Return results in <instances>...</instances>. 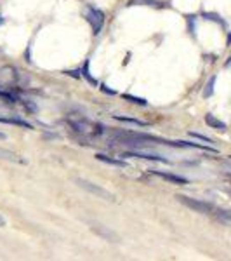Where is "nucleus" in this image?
Listing matches in <instances>:
<instances>
[{
    "label": "nucleus",
    "mask_w": 231,
    "mask_h": 261,
    "mask_svg": "<svg viewBox=\"0 0 231 261\" xmlns=\"http://www.w3.org/2000/svg\"><path fill=\"white\" fill-rule=\"evenodd\" d=\"M0 159H6V161H9V162L24 164L23 159H19L16 153H12V151H9V150H4V148H0Z\"/></svg>",
    "instance_id": "12"
},
{
    "label": "nucleus",
    "mask_w": 231,
    "mask_h": 261,
    "mask_svg": "<svg viewBox=\"0 0 231 261\" xmlns=\"http://www.w3.org/2000/svg\"><path fill=\"white\" fill-rule=\"evenodd\" d=\"M4 226H6V218L0 214V228H4Z\"/></svg>",
    "instance_id": "20"
},
{
    "label": "nucleus",
    "mask_w": 231,
    "mask_h": 261,
    "mask_svg": "<svg viewBox=\"0 0 231 261\" xmlns=\"http://www.w3.org/2000/svg\"><path fill=\"white\" fill-rule=\"evenodd\" d=\"M124 157H132V159H142V161H153V162H160V164H170L169 159L160 157V155H153V153H145V151H134V153H122Z\"/></svg>",
    "instance_id": "5"
},
{
    "label": "nucleus",
    "mask_w": 231,
    "mask_h": 261,
    "mask_svg": "<svg viewBox=\"0 0 231 261\" xmlns=\"http://www.w3.org/2000/svg\"><path fill=\"white\" fill-rule=\"evenodd\" d=\"M96 159L104 164H110V166H115V167H127V162L125 161H119V159H111L108 157V155H103V153H98L96 155Z\"/></svg>",
    "instance_id": "9"
},
{
    "label": "nucleus",
    "mask_w": 231,
    "mask_h": 261,
    "mask_svg": "<svg viewBox=\"0 0 231 261\" xmlns=\"http://www.w3.org/2000/svg\"><path fill=\"white\" fill-rule=\"evenodd\" d=\"M92 231H94V233H98L99 237L106 239V241L119 242V235H117L115 231H111V230L104 228V226H101V225H94V226H92Z\"/></svg>",
    "instance_id": "8"
},
{
    "label": "nucleus",
    "mask_w": 231,
    "mask_h": 261,
    "mask_svg": "<svg viewBox=\"0 0 231 261\" xmlns=\"http://www.w3.org/2000/svg\"><path fill=\"white\" fill-rule=\"evenodd\" d=\"M85 18H87V21H89L92 32L99 33L101 28H103V24H104V14H103V11H99V9H96V7H91L89 6L85 9Z\"/></svg>",
    "instance_id": "4"
},
{
    "label": "nucleus",
    "mask_w": 231,
    "mask_h": 261,
    "mask_svg": "<svg viewBox=\"0 0 231 261\" xmlns=\"http://www.w3.org/2000/svg\"><path fill=\"white\" fill-rule=\"evenodd\" d=\"M16 82V70L12 66H2L0 68V84L2 86H12Z\"/></svg>",
    "instance_id": "6"
},
{
    "label": "nucleus",
    "mask_w": 231,
    "mask_h": 261,
    "mask_svg": "<svg viewBox=\"0 0 231 261\" xmlns=\"http://www.w3.org/2000/svg\"><path fill=\"white\" fill-rule=\"evenodd\" d=\"M68 124L73 127L77 133H80L82 136H87V138H94V136H99V134H103V125L101 124H96V122L92 120H87V119H70Z\"/></svg>",
    "instance_id": "1"
},
{
    "label": "nucleus",
    "mask_w": 231,
    "mask_h": 261,
    "mask_svg": "<svg viewBox=\"0 0 231 261\" xmlns=\"http://www.w3.org/2000/svg\"><path fill=\"white\" fill-rule=\"evenodd\" d=\"M82 75H83V77H85L87 81H89V82L92 84V86H98V81H96V79H92V77H91V71H89V61H85V65H83Z\"/></svg>",
    "instance_id": "15"
},
{
    "label": "nucleus",
    "mask_w": 231,
    "mask_h": 261,
    "mask_svg": "<svg viewBox=\"0 0 231 261\" xmlns=\"http://www.w3.org/2000/svg\"><path fill=\"white\" fill-rule=\"evenodd\" d=\"M151 174L158 176V178H162L165 181H170V183H176V185H186L188 183L186 178L178 176V174H169V172H162V171H151Z\"/></svg>",
    "instance_id": "7"
},
{
    "label": "nucleus",
    "mask_w": 231,
    "mask_h": 261,
    "mask_svg": "<svg viewBox=\"0 0 231 261\" xmlns=\"http://www.w3.org/2000/svg\"><path fill=\"white\" fill-rule=\"evenodd\" d=\"M124 99L131 101V103H134V105H141V107H145V105H146V99L136 98V96H131V94H124Z\"/></svg>",
    "instance_id": "17"
},
{
    "label": "nucleus",
    "mask_w": 231,
    "mask_h": 261,
    "mask_svg": "<svg viewBox=\"0 0 231 261\" xmlns=\"http://www.w3.org/2000/svg\"><path fill=\"white\" fill-rule=\"evenodd\" d=\"M0 140H6V134L4 133H0Z\"/></svg>",
    "instance_id": "21"
},
{
    "label": "nucleus",
    "mask_w": 231,
    "mask_h": 261,
    "mask_svg": "<svg viewBox=\"0 0 231 261\" xmlns=\"http://www.w3.org/2000/svg\"><path fill=\"white\" fill-rule=\"evenodd\" d=\"M228 44H231V33H229V35H228Z\"/></svg>",
    "instance_id": "22"
},
{
    "label": "nucleus",
    "mask_w": 231,
    "mask_h": 261,
    "mask_svg": "<svg viewBox=\"0 0 231 261\" xmlns=\"http://www.w3.org/2000/svg\"><path fill=\"white\" fill-rule=\"evenodd\" d=\"M115 120L119 122H125V124H132V125H139V127H148V122L145 120H139V119H131V117H122V115H115L113 117Z\"/></svg>",
    "instance_id": "11"
},
{
    "label": "nucleus",
    "mask_w": 231,
    "mask_h": 261,
    "mask_svg": "<svg viewBox=\"0 0 231 261\" xmlns=\"http://www.w3.org/2000/svg\"><path fill=\"white\" fill-rule=\"evenodd\" d=\"M214 86H216V75L211 77V81L207 82V86H205V91H204V96L205 98H211L214 94Z\"/></svg>",
    "instance_id": "14"
},
{
    "label": "nucleus",
    "mask_w": 231,
    "mask_h": 261,
    "mask_svg": "<svg viewBox=\"0 0 231 261\" xmlns=\"http://www.w3.org/2000/svg\"><path fill=\"white\" fill-rule=\"evenodd\" d=\"M77 185L80 188H83V190H87L89 193H92V195L99 197V199H103V200H110V202L115 200L113 193H110L108 190H104V188H101V187H98V185L91 183V181H87V179H83V178H78L77 179Z\"/></svg>",
    "instance_id": "2"
},
{
    "label": "nucleus",
    "mask_w": 231,
    "mask_h": 261,
    "mask_svg": "<svg viewBox=\"0 0 231 261\" xmlns=\"http://www.w3.org/2000/svg\"><path fill=\"white\" fill-rule=\"evenodd\" d=\"M157 6V7H160V2L158 0H129V4L127 6Z\"/></svg>",
    "instance_id": "13"
},
{
    "label": "nucleus",
    "mask_w": 231,
    "mask_h": 261,
    "mask_svg": "<svg viewBox=\"0 0 231 261\" xmlns=\"http://www.w3.org/2000/svg\"><path fill=\"white\" fill-rule=\"evenodd\" d=\"M205 122H207V125H211L214 129H219V130H224L226 129V124L219 119H216V117L212 115V113H207L205 115Z\"/></svg>",
    "instance_id": "10"
},
{
    "label": "nucleus",
    "mask_w": 231,
    "mask_h": 261,
    "mask_svg": "<svg viewBox=\"0 0 231 261\" xmlns=\"http://www.w3.org/2000/svg\"><path fill=\"white\" fill-rule=\"evenodd\" d=\"M0 24H2V19H0Z\"/></svg>",
    "instance_id": "23"
},
{
    "label": "nucleus",
    "mask_w": 231,
    "mask_h": 261,
    "mask_svg": "<svg viewBox=\"0 0 231 261\" xmlns=\"http://www.w3.org/2000/svg\"><path fill=\"white\" fill-rule=\"evenodd\" d=\"M217 218H219L221 221L231 223V211H217Z\"/></svg>",
    "instance_id": "18"
},
{
    "label": "nucleus",
    "mask_w": 231,
    "mask_h": 261,
    "mask_svg": "<svg viewBox=\"0 0 231 261\" xmlns=\"http://www.w3.org/2000/svg\"><path fill=\"white\" fill-rule=\"evenodd\" d=\"M204 18H205V19H209V21H216V23H219L221 27H226V23H224V21H222V19H221L217 14H212V12H205V14H204Z\"/></svg>",
    "instance_id": "16"
},
{
    "label": "nucleus",
    "mask_w": 231,
    "mask_h": 261,
    "mask_svg": "<svg viewBox=\"0 0 231 261\" xmlns=\"http://www.w3.org/2000/svg\"><path fill=\"white\" fill-rule=\"evenodd\" d=\"M191 136H193V138H196V140H201V141H205V143H212L211 140H209V138H207V136H201V134L191 133Z\"/></svg>",
    "instance_id": "19"
},
{
    "label": "nucleus",
    "mask_w": 231,
    "mask_h": 261,
    "mask_svg": "<svg viewBox=\"0 0 231 261\" xmlns=\"http://www.w3.org/2000/svg\"><path fill=\"white\" fill-rule=\"evenodd\" d=\"M178 200L181 202L183 205L186 207L193 209L196 213H201V214H211L214 211V205L209 204V202H204V200H198V199H190V197H184V195H179Z\"/></svg>",
    "instance_id": "3"
}]
</instances>
